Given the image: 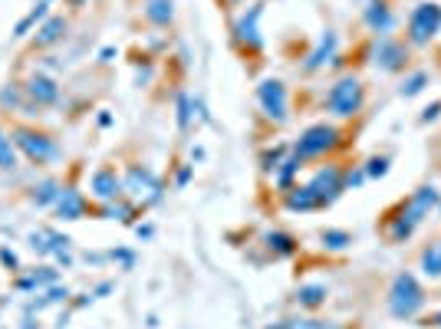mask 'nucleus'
<instances>
[{
    "mask_svg": "<svg viewBox=\"0 0 441 329\" xmlns=\"http://www.w3.org/2000/svg\"><path fill=\"white\" fill-rule=\"evenodd\" d=\"M0 260H3L7 267H17V257L10 254V251H0Z\"/></svg>",
    "mask_w": 441,
    "mask_h": 329,
    "instance_id": "nucleus-35",
    "label": "nucleus"
},
{
    "mask_svg": "<svg viewBox=\"0 0 441 329\" xmlns=\"http://www.w3.org/2000/svg\"><path fill=\"white\" fill-rule=\"evenodd\" d=\"M191 112H195V103H191V96H188V92H182V96H178V125H182V129H188Z\"/></svg>",
    "mask_w": 441,
    "mask_h": 329,
    "instance_id": "nucleus-30",
    "label": "nucleus"
},
{
    "mask_svg": "<svg viewBox=\"0 0 441 329\" xmlns=\"http://www.w3.org/2000/svg\"><path fill=\"white\" fill-rule=\"evenodd\" d=\"M53 208H56V214H60L63 221H79V217L86 214V198L79 195L76 188H63L60 201H56Z\"/></svg>",
    "mask_w": 441,
    "mask_h": 329,
    "instance_id": "nucleus-14",
    "label": "nucleus"
},
{
    "mask_svg": "<svg viewBox=\"0 0 441 329\" xmlns=\"http://www.w3.org/2000/svg\"><path fill=\"white\" fill-rule=\"evenodd\" d=\"M365 27L372 33H379V36H385V33L396 27V14H392V7L385 3V0H372L369 7H365Z\"/></svg>",
    "mask_w": 441,
    "mask_h": 329,
    "instance_id": "nucleus-12",
    "label": "nucleus"
},
{
    "mask_svg": "<svg viewBox=\"0 0 441 329\" xmlns=\"http://www.w3.org/2000/svg\"><path fill=\"white\" fill-rule=\"evenodd\" d=\"M425 86H428V73H411L409 79L402 83V89H398V92H402L405 99H411V96H418Z\"/></svg>",
    "mask_w": 441,
    "mask_h": 329,
    "instance_id": "nucleus-26",
    "label": "nucleus"
},
{
    "mask_svg": "<svg viewBox=\"0 0 441 329\" xmlns=\"http://www.w3.org/2000/svg\"><path fill=\"white\" fill-rule=\"evenodd\" d=\"M125 191L129 195H145V191H162L158 188V181H155L152 171H145V168H129V178H125Z\"/></svg>",
    "mask_w": 441,
    "mask_h": 329,
    "instance_id": "nucleus-15",
    "label": "nucleus"
},
{
    "mask_svg": "<svg viewBox=\"0 0 441 329\" xmlns=\"http://www.w3.org/2000/svg\"><path fill=\"white\" fill-rule=\"evenodd\" d=\"M260 14H263V7L260 3H254L247 14L237 20V27H234V40L241 46H247V50H260V33H257V20H260Z\"/></svg>",
    "mask_w": 441,
    "mask_h": 329,
    "instance_id": "nucleus-11",
    "label": "nucleus"
},
{
    "mask_svg": "<svg viewBox=\"0 0 441 329\" xmlns=\"http://www.w3.org/2000/svg\"><path fill=\"white\" fill-rule=\"evenodd\" d=\"M283 329H343V326H336L330 319H287Z\"/></svg>",
    "mask_w": 441,
    "mask_h": 329,
    "instance_id": "nucleus-27",
    "label": "nucleus"
},
{
    "mask_svg": "<svg viewBox=\"0 0 441 329\" xmlns=\"http://www.w3.org/2000/svg\"><path fill=\"white\" fill-rule=\"evenodd\" d=\"M20 89H23V96L33 99L36 105H53L56 99H60V86L43 73H33L30 79H27V86H20Z\"/></svg>",
    "mask_w": 441,
    "mask_h": 329,
    "instance_id": "nucleus-10",
    "label": "nucleus"
},
{
    "mask_svg": "<svg viewBox=\"0 0 441 329\" xmlns=\"http://www.w3.org/2000/svg\"><path fill=\"white\" fill-rule=\"evenodd\" d=\"M339 138H343V132H339L336 125H330V122H316V125H310V129L297 138L293 155H297L300 162H306V158H320V155H326V151H333L336 145H339Z\"/></svg>",
    "mask_w": 441,
    "mask_h": 329,
    "instance_id": "nucleus-4",
    "label": "nucleus"
},
{
    "mask_svg": "<svg viewBox=\"0 0 441 329\" xmlns=\"http://www.w3.org/2000/svg\"><path fill=\"white\" fill-rule=\"evenodd\" d=\"M438 201H441V191L435 184H422V188L411 191L405 201H398L396 208L385 214V237H389V244H405V240H411L415 227L438 208Z\"/></svg>",
    "mask_w": 441,
    "mask_h": 329,
    "instance_id": "nucleus-1",
    "label": "nucleus"
},
{
    "mask_svg": "<svg viewBox=\"0 0 441 329\" xmlns=\"http://www.w3.org/2000/svg\"><path fill=\"white\" fill-rule=\"evenodd\" d=\"M228 3H237V0H228Z\"/></svg>",
    "mask_w": 441,
    "mask_h": 329,
    "instance_id": "nucleus-38",
    "label": "nucleus"
},
{
    "mask_svg": "<svg viewBox=\"0 0 441 329\" xmlns=\"http://www.w3.org/2000/svg\"><path fill=\"white\" fill-rule=\"evenodd\" d=\"M389 155H376V158H369V164H365V175L369 178H385L389 175Z\"/></svg>",
    "mask_w": 441,
    "mask_h": 329,
    "instance_id": "nucleus-28",
    "label": "nucleus"
},
{
    "mask_svg": "<svg viewBox=\"0 0 441 329\" xmlns=\"http://www.w3.org/2000/svg\"><path fill=\"white\" fill-rule=\"evenodd\" d=\"M300 158H297V155H290L287 162H280V168H277V184H280V188H283V191H290V181H293V175H297V171H300Z\"/></svg>",
    "mask_w": 441,
    "mask_h": 329,
    "instance_id": "nucleus-24",
    "label": "nucleus"
},
{
    "mask_svg": "<svg viewBox=\"0 0 441 329\" xmlns=\"http://www.w3.org/2000/svg\"><path fill=\"white\" fill-rule=\"evenodd\" d=\"M287 208L290 211H316V198L310 195L306 184H297L287 191Z\"/></svg>",
    "mask_w": 441,
    "mask_h": 329,
    "instance_id": "nucleus-21",
    "label": "nucleus"
},
{
    "mask_svg": "<svg viewBox=\"0 0 441 329\" xmlns=\"http://www.w3.org/2000/svg\"><path fill=\"white\" fill-rule=\"evenodd\" d=\"M122 184L119 175H116V168H99L96 175H92V195L99 198V201H112V198L122 195Z\"/></svg>",
    "mask_w": 441,
    "mask_h": 329,
    "instance_id": "nucleus-13",
    "label": "nucleus"
},
{
    "mask_svg": "<svg viewBox=\"0 0 441 329\" xmlns=\"http://www.w3.org/2000/svg\"><path fill=\"white\" fill-rule=\"evenodd\" d=\"M326 297H330V290H326V284H306L297 290V303L300 306H306V310H316V306H323L326 303Z\"/></svg>",
    "mask_w": 441,
    "mask_h": 329,
    "instance_id": "nucleus-18",
    "label": "nucleus"
},
{
    "mask_svg": "<svg viewBox=\"0 0 441 329\" xmlns=\"http://www.w3.org/2000/svg\"><path fill=\"white\" fill-rule=\"evenodd\" d=\"M0 168L3 171H10V168H17V145L14 138L0 129Z\"/></svg>",
    "mask_w": 441,
    "mask_h": 329,
    "instance_id": "nucleus-23",
    "label": "nucleus"
},
{
    "mask_svg": "<svg viewBox=\"0 0 441 329\" xmlns=\"http://www.w3.org/2000/svg\"><path fill=\"white\" fill-rule=\"evenodd\" d=\"M365 168H349V171H343V188L349 191V188H363L365 184Z\"/></svg>",
    "mask_w": 441,
    "mask_h": 329,
    "instance_id": "nucleus-31",
    "label": "nucleus"
},
{
    "mask_svg": "<svg viewBox=\"0 0 441 329\" xmlns=\"http://www.w3.org/2000/svg\"><path fill=\"white\" fill-rule=\"evenodd\" d=\"M280 155H283V149H274V151H263V171H277L280 168Z\"/></svg>",
    "mask_w": 441,
    "mask_h": 329,
    "instance_id": "nucleus-32",
    "label": "nucleus"
},
{
    "mask_svg": "<svg viewBox=\"0 0 441 329\" xmlns=\"http://www.w3.org/2000/svg\"><path fill=\"white\" fill-rule=\"evenodd\" d=\"M418 326H428V329H441V310H438V313H428L425 319H422V323H418Z\"/></svg>",
    "mask_w": 441,
    "mask_h": 329,
    "instance_id": "nucleus-34",
    "label": "nucleus"
},
{
    "mask_svg": "<svg viewBox=\"0 0 441 329\" xmlns=\"http://www.w3.org/2000/svg\"><path fill=\"white\" fill-rule=\"evenodd\" d=\"M188 178H191V164H188V168H182V171H178V188H182V184H188Z\"/></svg>",
    "mask_w": 441,
    "mask_h": 329,
    "instance_id": "nucleus-36",
    "label": "nucleus"
},
{
    "mask_svg": "<svg viewBox=\"0 0 441 329\" xmlns=\"http://www.w3.org/2000/svg\"><path fill=\"white\" fill-rule=\"evenodd\" d=\"M63 33H66V20H63V17H53V20L46 23L43 30H40V36L33 40V46H50V43H56Z\"/></svg>",
    "mask_w": 441,
    "mask_h": 329,
    "instance_id": "nucleus-22",
    "label": "nucleus"
},
{
    "mask_svg": "<svg viewBox=\"0 0 441 329\" xmlns=\"http://www.w3.org/2000/svg\"><path fill=\"white\" fill-rule=\"evenodd\" d=\"M43 17H46V3H40L36 10H30V14H27V17H23V20H20V23H17L14 36H27V30H30L33 23H36V20H43Z\"/></svg>",
    "mask_w": 441,
    "mask_h": 329,
    "instance_id": "nucleus-29",
    "label": "nucleus"
},
{
    "mask_svg": "<svg viewBox=\"0 0 441 329\" xmlns=\"http://www.w3.org/2000/svg\"><path fill=\"white\" fill-rule=\"evenodd\" d=\"M306 188H310V195L316 198V208L333 204L336 198L346 191V188H343V168H339V164H323L320 171L306 181Z\"/></svg>",
    "mask_w": 441,
    "mask_h": 329,
    "instance_id": "nucleus-7",
    "label": "nucleus"
},
{
    "mask_svg": "<svg viewBox=\"0 0 441 329\" xmlns=\"http://www.w3.org/2000/svg\"><path fill=\"white\" fill-rule=\"evenodd\" d=\"M438 116H441V99L438 103H431L425 112H422V122H431V119H438Z\"/></svg>",
    "mask_w": 441,
    "mask_h": 329,
    "instance_id": "nucleus-33",
    "label": "nucleus"
},
{
    "mask_svg": "<svg viewBox=\"0 0 441 329\" xmlns=\"http://www.w3.org/2000/svg\"><path fill=\"white\" fill-rule=\"evenodd\" d=\"M441 30V3H418L409 17V43L425 46Z\"/></svg>",
    "mask_w": 441,
    "mask_h": 329,
    "instance_id": "nucleus-6",
    "label": "nucleus"
},
{
    "mask_svg": "<svg viewBox=\"0 0 441 329\" xmlns=\"http://www.w3.org/2000/svg\"><path fill=\"white\" fill-rule=\"evenodd\" d=\"M333 53H336V33L326 30V33L320 36V46L310 53V60H306V70H320V66H326V63L333 60Z\"/></svg>",
    "mask_w": 441,
    "mask_h": 329,
    "instance_id": "nucleus-16",
    "label": "nucleus"
},
{
    "mask_svg": "<svg viewBox=\"0 0 441 329\" xmlns=\"http://www.w3.org/2000/svg\"><path fill=\"white\" fill-rule=\"evenodd\" d=\"M422 310H425V290L415 273L402 270L389 286V313L396 319H415Z\"/></svg>",
    "mask_w": 441,
    "mask_h": 329,
    "instance_id": "nucleus-2",
    "label": "nucleus"
},
{
    "mask_svg": "<svg viewBox=\"0 0 441 329\" xmlns=\"http://www.w3.org/2000/svg\"><path fill=\"white\" fill-rule=\"evenodd\" d=\"M363 105H365V89L356 76H343V79L333 83L330 92H326V109L333 112L336 119H352V116H359Z\"/></svg>",
    "mask_w": 441,
    "mask_h": 329,
    "instance_id": "nucleus-3",
    "label": "nucleus"
},
{
    "mask_svg": "<svg viewBox=\"0 0 441 329\" xmlns=\"http://www.w3.org/2000/svg\"><path fill=\"white\" fill-rule=\"evenodd\" d=\"M422 273H425L428 280H441V240L435 244H428L425 251H422Z\"/></svg>",
    "mask_w": 441,
    "mask_h": 329,
    "instance_id": "nucleus-17",
    "label": "nucleus"
},
{
    "mask_svg": "<svg viewBox=\"0 0 441 329\" xmlns=\"http://www.w3.org/2000/svg\"><path fill=\"white\" fill-rule=\"evenodd\" d=\"M352 244V237L346 231H323V247H330V251H346Z\"/></svg>",
    "mask_w": 441,
    "mask_h": 329,
    "instance_id": "nucleus-25",
    "label": "nucleus"
},
{
    "mask_svg": "<svg viewBox=\"0 0 441 329\" xmlns=\"http://www.w3.org/2000/svg\"><path fill=\"white\" fill-rule=\"evenodd\" d=\"M435 211H438V217H441V201H438V208H435Z\"/></svg>",
    "mask_w": 441,
    "mask_h": 329,
    "instance_id": "nucleus-37",
    "label": "nucleus"
},
{
    "mask_svg": "<svg viewBox=\"0 0 441 329\" xmlns=\"http://www.w3.org/2000/svg\"><path fill=\"white\" fill-rule=\"evenodd\" d=\"M14 145L36 164L53 162V158L60 155V145H56L50 135L36 132V129H14Z\"/></svg>",
    "mask_w": 441,
    "mask_h": 329,
    "instance_id": "nucleus-5",
    "label": "nucleus"
},
{
    "mask_svg": "<svg viewBox=\"0 0 441 329\" xmlns=\"http://www.w3.org/2000/svg\"><path fill=\"white\" fill-rule=\"evenodd\" d=\"M145 17L152 20L155 27H168V23H171V17H175L171 0H145Z\"/></svg>",
    "mask_w": 441,
    "mask_h": 329,
    "instance_id": "nucleus-19",
    "label": "nucleus"
},
{
    "mask_svg": "<svg viewBox=\"0 0 441 329\" xmlns=\"http://www.w3.org/2000/svg\"><path fill=\"white\" fill-rule=\"evenodd\" d=\"M257 103L260 109H263V116L274 122H287V86L280 83V79H263L257 86Z\"/></svg>",
    "mask_w": 441,
    "mask_h": 329,
    "instance_id": "nucleus-8",
    "label": "nucleus"
},
{
    "mask_svg": "<svg viewBox=\"0 0 441 329\" xmlns=\"http://www.w3.org/2000/svg\"><path fill=\"white\" fill-rule=\"evenodd\" d=\"M372 63L379 66L382 73H398V70H405V63H409V46L402 43V40H392L389 33L379 36V43L372 50Z\"/></svg>",
    "mask_w": 441,
    "mask_h": 329,
    "instance_id": "nucleus-9",
    "label": "nucleus"
},
{
    "mask_svg": "<svg viewBox=\"0 0 441 329\" xmlns=\"http://www.w3.org/2000/svg\"><path fill=\"white\" fill-rule=\"evenodd\" d=\"M267 247H270V254L274 257H293L297 254V240L283 234V231H270L267 234Z\"/></svg>",
    "mask_w": 441,
    "mask_h": 329,
    "instance_id": "nucleus-20",
    "label": "nucleus"
}]
</instances>
